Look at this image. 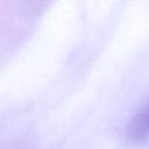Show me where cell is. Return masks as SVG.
Instances as JSON below:
<instances>
[{"mask_svg": "<svg viewBox=\"0 0 149 149\" xmlns=\"http://www.w3.org/2000/svg\"><path fill=\"white\" fill-rule=\"evenodd\" d=\"M126 134L132 143H141L149 137V101L132 118Z\"/></svg>", "mask_w": 149, "mask_h": 149, "instance_id": "1", "label": "cell"}]
</instances>
